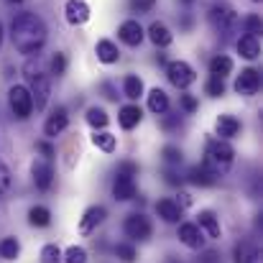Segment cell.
<instances>
[{
	"label": "cell",
	"mask_w": 263,
	"mask_h": 263,
	"mask_svg": "<svg viewBox=\"0 0 263 263\" xmlns=\"http://www.w3.org/2000/svg\"><path fill=\"white\" fill-rule=\"evenodd\" d=\"M8 100H10V110H13L15 118H21V120L31 118V112H33V97H31L28 87H21V85L10 87Z\"/></svg>",
	"instance_id": "8992f818"
},
{
	"label": "cell",
	"mask_w": 263,
	"mask_h": 263,
	"mask_svg": "<svg viewBox=\"0 0 263 263\" xmlns=\"http://www.w3.org/2000/svg\"><path fill=\"white\" fill-rule=\"evenodd\" d=\"M123 92H125L128 100H138V97L143 95V82H141V77L128 74V77L123 80Z\"/></svg>",
	"instance_id": "f546056e"
},
{
	"label": "cell",
	"mask_w": 263,
	"mask_h": 263,
	"mask_svg": "<svg viewBox=\"0 0 263 263\" xmlns=\"http://www.w3.org/2000/svg\"><path fill=\"white\" fill-rule=\"evenodd\" d=\"M64 72H67V57H64L62 51H57V54L51 57V74L62 77Z\"/></svg>",
	"instance_id": "d590c367"
},
{
	"label": "cell",
	"mask_w": 263,
	"mask_h": 263,
	"mask_svg": "<svg viewBox=\"0 0 263 263\" xmlns=\"http://www.w3.org/2000/svg\"><path fill=\"white\" fill-rule=\"evenodd\" d=\"M207 18H210L212 28L220 31L222 36L233 33V28L238 26V15H235V10L230 5H212L210 13H207Z\"/></svg>",
	"instance_id": "5b68a950"
},
{
	"label": "cell",
	"mask_w": 263,
	"mask_h": 263,
	"mask_svg": "<svg viewBox=\"0 0 263 263\" xmlns=\"http://www.w3.org/2000/svg\"><path fill=\"white\" fill-rule=\"evenodd\" d=\"M10 189V172H8V166L0 161V194H5Z\"/></svg>",
	"instance_id": "60d3db41"
},
{
	"label": "cell",
	"mask_w": 263,
	"mask_h": 263,
	"mask_svg": "<svg viewBox=\"0 0 263 263\" xmlns=\"http://www.w3.org/2000/svg\"><path fill=\"white\" fill-rule=\"evenodd\" d=\"M161 156H164L166 164H181V151H179L176 146H166V148L161 151Z\"/></svg>",
	"instance_id": "8d00e7d4"
},
{
	"label": "cell",
	"mask_w": 263,
	"mask_h": 263,
	"mask_svg": "<svg viewBox=\"0 0 263 263\" xmlns=\"http://www.w3.org/2000/svg\"><path fill=\"white\" fill-rule=\"evenodd\" d=\"M97 59L102 62V64H115L118 59H120V51H118V46L112 44V41H107V39H102V41H97Z\"/></svg>",
	"instance_id": "603a6c76"
},
{
	"label": "cell",
	"mask_w": 263,
	"mask_h": 263,
	"mask_svg": "<svg viewBox=\"0 0 263 263\" xmlns=\"http://www.w3.org/2000/svg\"><path fill=\"white\" fill-rule=\"evenodd\" d=\"M154 5H156V0H130L133 13H148V10H154Z\"/></svg>",
	"instance_id": "74e56055"
},
{
	"label": "cell",
	"mask_w": 263,
	"mask_h": 263,
	"mask_svg": "<svg viewBox=\"0 0 263 263\" xmlns=\"http://www.w3.org/2000/svg\"><path fill=\"white\" fill-rule=\"evenodd\" d=\"M204 92H207L210 97H222V95H225V80H222V77H210L207 85H204Z\"/></svg>",
	"instance_id": "d6a6232c"
},
{
	"label": "cell",
	"mask_w": 263,
	"mask_h": 263,
	"mask_svg": "<svg viewBox=\"0 0 263 263\" xmlns=\"http://www.w3.org/2000/svg\"><path fill=\"white\" fill-rule=\"evenodd\" d=\"M87 123L97 130V128H105V125L110 123V118H107V112H105L102 107H89L87 110Z\"/></svg>",
	"instance_id": "4dcf8cb0"
},
{
	"label": "cell",
	"mask_w": 263,
	"mask_h": 263,
	"mask_svg": "<svg viewBox=\"0 0 263 263\" xmlns=\"http://www.w3.org/2000/svg\"><path fill=\"white\" fill-rule=\"evenodd\" d=\"M115 253H118V258H123L125 263H133L136 256H138L133 243H118V246H115Z\"/></svg>",
	"instance_id": "e575fe53"
},
{
	"label": "cell",
	"mask_w": 263,
	"mask_h": 263,
	"mask_svg": "<svg viewBox=\"0 0 263 263\" xmlns=\"http://www.w3.org/2000/svg\"><path fill=\"white\" fill-rule=\"evenodd\" d=\"M179 240H181L186 248H192V251H202V248H204L202 230H199V225H194V222L179 225Z\"/></svg>",
	"instance_id": "8fae6325"
},
{
	"label": "cell",
	"mask_w": 263,
	"mask_h": 263,
	"mask_svg": "<svg viewBox=\"0 0 263 263\" xmlns=\"http://www.w3.org/2000/svg\"><path fill=\"white\" fill-rule=\"evenodd\" d=\"M261 89V74L256 69H243L235 80V92L243 95V97H251Z\"/></svg>",
	"instance_id": "30bf717a"
},
{
	"label": "cell",
	"mask_w": 263,
	"mask_h": 263,
	"mask_svg": "<svg viewBox=\"0 0 263 263\" xmlns=\"http://www.w3.org/2000/svg\"><path fill=\"white\" fill-rule=\"evenodd\" d=\"M105 217H107V210L102 207V204H97V207H89L87 212L82 215V220H80V233L82 235H89V233H95L102 222H105Z\"/></svg>",
	"instance_id": "7c38bea8"
},
{
	"label": "cell",
	"mask_w": 263,
	"mask_h": 263,
	"mask_svg": "<svg viewBox=\"0 0 263 263\" xmlns=\"http://www.w3.org/2000/svg\"><path fill=\"white\" fill-rule=\"evenodd\" d=\"M136 174H138V166H136L133 161H123V164H120V169H118V174H115V181H112V197H115L118 202H128V199H133V197L138 194L136 179H133Z\"/></svg>",
	"instance_id": "277c9868"
},
{
	"label": "cell",
	"mask_w": 263,
	"mask_h": 263,
	"mask_svg": "<svg viewBox=\"0 0 263 263\" xmlns=\"http://www.w3.org/2000/svg\"><path fill=\"white\" fill-rule=\"evenodd\" d=\"M186 179L192 181V184H199V186H212L215 181H217V176L212 174L204 164H199V166H192L189 169V174H186Z\"/></svg>",
	"instance_id": "cb8c5ba5"
},
{
	"label": "cell",
	"mask_w": 263,
	"mask_h": 263,
	"mask_svg": "<svg viewBox=\"0 0 263 263\" xmlns=\"http://www.w3.org/2000/svg\"><path fill=\"white\" fill-rule=\"evenodd\" d=\"M166 181H169V184H174V186H176V184H181V176H176L174 172H166Z\"/></svg>",
	"instance_id": "7bdbcfd3"
},
{
	"label": "cell",
	"mask_w": 263,
	"mask_h": 263,
	"mask_svg": "<svg viewBox=\"0 0 263 263\" xmlns=\"http://www.w3.org/2000/svg\"><path fill=\"white\" fill-rule=\"evenodd\" d=\"M230 72H233V59H230V57L217 54V57L210 62V74H212V77H222V80H225Z\"/></svg>",
	"instance_id": "484cf974"
},
{
	"label": "cell",
	"mask_w": 263,
	"mask_h": 263,
	"mask_svg": "<svg viewBox=\"0 0 263 263\" xmlns=\"http://www.w3.org/2000/svg\"><path fill=\"white\" fill-rule=\"evenodd\" d=\"M238 54H240L243 59H256V57L261 54L258 36H253V33H246V36H240V39H238Z\"/></svg>",
	"instance_id": "ffe728a7"
},
{
	"label": "cell",
	"mask_w": 263,
	"mask_h": 263,
	"mask_svg": "<svg viewBox=\"0 0 263 263\" xmlns=\"http://www.w3.org/2000/svg\"><path fill=\"white\" fill-rule=\"evenodd\" d=\"M179 105H181V110H184V112H194V110L199 107L197 97H192V95H181V97H179Z\"/></svg>",
	"instance_id": "f35d334b"
},
{
	"label": "cell",
	"mask_w": 263,
	"mask_h": 263,
	"mask_svg": "<svg viewBox=\"0 0 263 263\" xmlns=\"http://www.w3.org/2000/svg\"><path fill=\"white\" fill-rule=\"evenodd\" d=\"M10 39L21 54H39L46 44V26L36 13H18L10 23Z\"/></svg>",
	"instance_id": "6da1fadb"
},
{
	"label": "cell",
	"mask_w": 263,
	"mask_h": 263,
	"mask_svg": "<svg viewBox=\"0 0 263 263\" xmlns=\"http://www.w3.org/2000/svg\"><path fill=\"white\" fill-rule=\"evenodd\" d=\"M261 253L253 243H238L235 246V263H258Z\"/></svg>",
	"instance_id": "d4e9b609"
},
{
	"label": "cell",
	"mask_w": 263,
	"mask_h": 263,
	"mask_svg": "<svg viewBox=\"0 0 263 263\" xmlns=\"http://www.w3.org/2000/svg\"><path fill=\"white\" fill-rule=\"evenodd\" d=\"M18 256H21V243H18V238H3V240H0V258L15 261Z\"/></svg>",
	"instance_id": "f1b7e54d"
},
{
	"label": "cell",
	"mask_w": 263,
	"mask_h": 263,
	"mask_svg": "<svg viewBox=\"0 0 263 263\" xmlns=\"http://www.w3.org/2000/svg\"><path fill=\"white\" fill-rule=\"evenodd\" d=\"M141 120H143V112H141V107H138V105H125V107H120L118 123H120V128H123V130H133Z\"/></svg>",
	"instance_id": "ac0fdd59"
},
{
	"label": "cell",
	"mask_w": 263,
	"mask_h": 263,
	"mask_svg": "<svg viewBox=\"0 0 263 263\" xmlns=\"http://www.w3.org/2000/svg\"><path fill=\"white\" fill-rule=\"evenodd\" d=\"M0 44H3V26H0Z\"/></svg>",
	"instance_id": "bcb514c9"
},
{
	"label": "cell",
	"mask_w": 263,
	"mask_h": 263,
	"mask_svg": "<svg viewBox=\"0 0 263 263\" xmlns=\"http://www.w3.org/2000/svg\"><path fill=\"white\" fill-rule=\"evenodd\" d=\"M204 263H217V253H207V256H204Z\"/></svg>",
	"instance_id": "f6af8a7d"
},
{
	"label": "cell",
	"mask_w": 263,
	"mask_h": 263,
	"mask_svg": "<svg viewBox=\"0 0 263 263\" xmlns=\"http://www.w3.org/2000/svg\"><path fill=\"white\" fill-rule=\"evenodd\" d=\"M166 77H169V82L179 89H186L189 85H194V80H197L194 69H192L186 62H181V59L166 64Z\"/></svg>",
	"instance_id": "ba28073f"
},
{
	"label": "cell",
	"mask_w": 263,
	"mask_h": 263,
	"mask_svg": "<svg viewBox=\"0 0 263 263\" xmlns=\"http://www.w3.org/2000/svg\"><path fill=\"white\" fill-rule=\"evenodd\" d=\"M118 36H120L123 44H128V46H138V44L143 41V28H141L138 21H125V23H120Z\"/></svg>",
	"instance_id": "9a60e30c"
},
{
	"label": "cell",
	"mask_w": 263,
	"mask_h": 263,
	"mask_svg": "<svg viewBox=\"0 0 263 263\" xmlns=\"http://www.w3.org/2000/svg\"><path fill=\"white\" fill-rule=\"evenodd\" d=\"M62 261V251L57 243H49L41 248V263H59Z\"/></svg>",
	"instance_id": "1f68e13d"
},
{
	"label": "cell",
	"mask_w": 263,
	"mask_h": 263,
	"mask_svg": "<svg viewBox=\"0 0 263 263\" xmlns=\"http://www.w3.org/2000/svg\"><path fill=\"white\" fill-rule=\"evenodd\" d=\"M64 13H67V21L72 23V26H85L89 21V5L85 0H67V5H64Z\"/></svg>",
	"instance_id": "4fadbf2b"
},
{
	"label": "cell",
	"mask_w": 263,
	"mask_h": 263,
	"mask_svg": "<svg viewBox=\"0 0 263 263\" xmlns=\"http://www.w3.org/2000/svg\"><path fill=\"white\" fill-rule=\"evenodd\" d=\"M181 212H184V210L176 204V199H169V197H166V199H159V202H156V215H159L164 222H172V225L179 222V220H181Z\"/></svg>",
	"instance_id": "2e32d148"
},
{
	"label": "cell",
	"mask_w": 263,
	"mask_h": 263,
	"mask_svg": "<svg viewBox=\"0 0 263 263\" xmlns=\"http://www.w3.org/2000/svg\"><path fill=\"white\" fill-rule=\"evenodd\" d=\"M233 159H235V151H233V146H230L228 141H215V138L207 141V151H204V161H202V164L217 176V179L230 172Z\"/></svg>",
	"instance_id": "7a4b0ae2"
},
{
	"label": "cell",
	"mask_w": 263,
	"mask_h": 263,
	"mask_svg": "<svg viewBox=\"0 0 263 263\" xmlns=\"http://www.w3.org/2000/svg\"><path fill=\"white\" fill-rule=\"evenodd\" d=\"M148 39H151V41H154L156 46H161V49H164V46H169V44L174 41L172 31H169V28H166L164 23H159V21L148 26Z\"/></svg>",
	"instance_id": "7402d4cb"
},
{
	"label": "cell",
	"mask_w": 263,
	"mask_h": 263,
	"mask_svg": "<svg viewBox=\"0 0 263 263\" xmlns=\"http://www.w3.org/2000/svg\"><path fill=\"white\" fill-rule=\"evenodd\" d=\"M28 222L33 228H49L51 225V212L46 207H31L28 210Z\"/></svg>",
	"instance_id": "83f0119b"
},
{
	"label": "cell",
	"mask_w": 263,
	"mask_h": 263,
	"mask_svg": "<svg viewBox=\"0 0 263 263\" xmlns=\"http://www.w3.org/2000/svg\"><path fill=\"white\" fill-rule=\"evenodd\" d=\"M148 110L156 112V115H166L169 112V95L164 89H151L148 92Z\"/></svg>",
	"instance_id": "44dd1931"
},
{
	"label": "cell",
	"mask_w": 263,
	"mask_h": 263,
	"mask_svg": "<svg viewBox=\"0 0 263 263\" xmlns=\"http://www.w3.org/2000/svg\"><path fill=\"white\" fill-rule=\"evenodd\" d=\"M67 125H69V115H67V110H64V107H57V110L49 115V120H46V125H44V133H46L49 138H57L59 133L67 130Z\"/></svg>",
	"instance_id": "5bb4252c"
},
{
	"label": "cell",
	"mask_w": 263,
	"mask_h": 263,
	"mask_svg": "<svg viewBox=\"0 0 263 263\" xmlns=\"http://www.w3.org/2000/svg\"><path fill=\"white\" fill-rule=\"evenodd\" d=\"M31 174H33L36 189H41V192H49L51 189V184H54V169H51V161L49 159H36L33 166H31Z\"/></svg>",
	"instance_id": "9c48e42d"
},
{
	"label": "cell",
	"mask_w": 263,
	"mask_h": 263,
	"mask_svg": "<svg viewBox=\"0 0 263 263\" xmlns=\"http://www.w3.org/2000/svg\"><path fill=\"white\" fill-rule=\"evenodd\" d=\"M64 261L67 263H87V251L82 246H72L64 251Z\"/></svg>",
	"instance_id": "836d02e7"
},
{
	"label": "cell",
	"mask_w": 263,
	"mask_h": 263,
	"mask_svg": "<svg viewBox=\"0 0 263 263\" xmlns=\"http://www.w3.org/2000/svg\"><path fill=\"white\" fill-rule=\"evenodd\" d=\"M23 72H26V80H28V92H31V97H33V107H36V110H44L46 102H49V95H51L49 77L39 69L36 62H28V64L23 67Z\"/></svg>",
	"instance_id": "3957f363"
},
{
	"label": "cell",
	"mask_w": 263,
	"mask_h": 263,
	"mask_svg": "<svg viewBox=\"0 0 263 263\" xmlns=\"http://www.w3.org/2000/svg\"><path fill=\"white\" fill-rule=\"evenodd\" d=\"M36 148L44 154V159H51V156H54V148H51L46 141H39V143H36Z\"/></svg>",
	"instance_id": "b9f144b4"
},
{
	"label": "cell",
	"mask_w": 263,
	"mask_h": 263,
	"mask_svg": "<svg viewBox=\"0 0 263 263\" xmlns=\"http://www.w3.org/2000/svg\"><path fill=\"white\" fill-rule=\"evenodd\" d=\"M184 3H192V0H184Z\"/></svg>",
	"instance_id": "c3c4849f"
},
{
	"label": "cell",
	"mask_w": 263,
	"mask_h": 263,
	"mask_svg": "<svg viewBox=\"0 0 263 263\" xmlns=\"http://www.w3.org/2000/svg\"><path fill=\"white\" fill-rule=\"evenodd\" d=\"M10 3H23V0H10Z\"/></svg>",
	"instance_id": "7dc6e473"
},
{
	"label": "cell",
	"mask_w": 263,
	"mask_h": 263,
	"mask_svg": "<svg viewBox=\"0 0 263 263\" xmlns=\"http://www.w3.org/2000/svg\"><path fill=\"white\" fill-rule=\"evenodd\" d=\"M92 143L100 148V151H105V154H112L115 151V136L112 133H107V130H95V136H92Z\"/></svg>",
	"instance_id": "4316f807"
},
{
	"label": "cell",
	"mask_w": 263,
	"mask_h": 263,
	"mask_svg": "<svg viewBox=\"0 0 263 263\" xmlns=\"http://www.w3.org/2000/svg\"><path fill=\"white\" fill-rule=\"evenodd\" d=\"M123 230H125V235H128L130 240H148L154 228H151V220H148L146 215L133 212V215H128V217H125Z\"/></svg>",
	"instance_id": "52a82bcc"
},
{
	"label": "cell",
	"mask_w": 263,
	"mask_h": 263,
	"mask_svg": "<svg viewBox=\"0 0 263 263\" xmlns=\"http://www.w3.org/2000/svg\"><path fill=\"white\" fill-rule=\"evenodd\" d=\"M240 133V120L235 118V115H220L217 118V136L222 138V141H228V138H235Z\"/></svg>",
	"instance_id": "d6986e66"
},
{
	"label": "cell",
	"mask_w": 263,
	"mask_h": 263,
	"mask_svg": "<svg viewBox=\"0 0 263 263\" xmlns=\"http://www.w3.org/2000/svg\"><path fill=\"white\" fill-rule=\"evenodd\" d=\"M102 92H105V97H110V100H118V95H115V92H112V87H110V85H107V82H105V85H102Z\"/></svg>",
	"instance_id": "ee69618b"
},
{
	"label": "cell",
	"mask_w": 263,
	"mask_h": 263,
	"mask_svg": "<svg viewBox=\"0 0 263 263\" xmlns=\"http://www.w3.org/2000/svg\"><path fill=\"white\" fill-rule=\"evenodd\" d=\"M256 3H258V0H256Z\"/></svg>",
	"instance_id": "681fc988"
},
{
	"label": "cell",
	"mask_w": 263,
	"mask_h": 263,
	"mask_svg": "<svg viewBox=\"0 0 263 263\" xmlns=\"http://www.w3.org/2000/svg\"><path fill=\"white\" fill-rule=\"evenodd\" d=\"M246 33H253V36L261 33V18L258 15H248L246 18Z\"/></svg>",
	"instance_id": "ab89813d"
},
{
	"label": "cell",
	"mask_w": 263,
	"mask_h": 263,
	"mask_svg": "<svg viewBox=\"0 0 263 263\" xmlns=\"http://www.w3.org/2000/svg\"><path fill=\"white\" fill-rule=\"evenodd\" d=\"M199 230H204L212 240H220L222 238V228H220V220L212 210H202L199 212Z\"/></svg>",
	"instance_id": "e0dca14e"
}]
</instances>
